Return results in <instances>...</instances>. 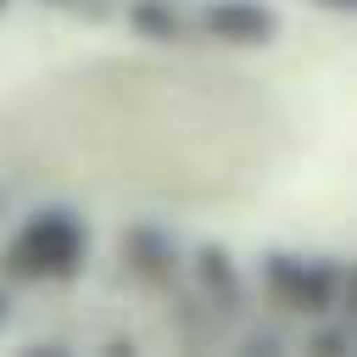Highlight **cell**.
I'll use <instances>...</instances> for the list:
<instances>
[{
	"mask_svg": "<svg viewBox=\"0 0 357 357\" xmlns=\"http://www.w3.org/2000/svg\"><path fill=\"white\" fill-rule=\"evenodd\" d=\"M0 6H6V0H0Z\"/></svg>",
	"mask_w": 357,
	"mask_h": 357,
	"instance_id": "52a82bcc",
	"label": "cell"
},
{
	"mask_svg": "<svg viewBox=\"0 0 357 357\" xmlns=\"http://www.w3.org/2000/svg\"><path fill=\"white\" fill-rule=\"evenodd\" d=\"M318 6H329V11H351V0H318Z\"/></svg>",
	"mask_w": 357,
	"mask_h": 357,
	"instance_id": "5b68a950",
	"label": "cell"
},
{
	"mask_svg": "<svg viewBox=\"0 0 357 357\" xmlns=\"http://www.w3.org/2000/svg\"><path fill=\"white\" fill-rule=\"evenodd\" d=\"M84 245H89V234H84V223H78L73 206H39L11 234L0 268L11 279H67L84 262Z\"/></svg>",
	"mask_w": 357,
	"mask_h": 357,
	"instance_id": "7a4b0ae2",
	"label": "cell"
},
{
	"mask_svg": "<svg viewBox=\"0 0 357 357\" xmlns=\"http://www.w3.org/2000/svg\"><path fill=\"white\" fill-rule=\"evenodd\" d=\"M268 279H273V290H279L290 307L318 312V307H329V296L340 290V262H296V257H273V262H268Z\"/></svg>",
	"mask_w": 357,
	"mask_h": 357,
	"instance_id": "3957f363",
	"label": "cell"
},
{
	"mask_svg": "<svg viewBox=\"0 0 357 357\" xmlns=\"http://www.w3.org/2000/svg\"><path fill=\"white\" fill-rule=\"evenodd\" d=\"M251 84L195 67H84L39 84L0 117V156L73 184L145 195H223L268 145Z\"/></svg>",
	"mask_w": 357,
	"mask_h": 357,
	"instance_id": "6da1fadb",
	"label": "cell"
},
{
	"mask_svg": "<svg viewBox=\"0 0 357 357\" xmlns=\"http://www.w3.org/2000/svg\"><path fill=\"white\" fill-rule=\"evenodd\" d=\"M6 312H11V296H6V290H0V324H6Z\"/></svg>",
	"mask_w": 357,
	"mask_h": 357,
	"instance_id": "8992f818",
	"label": "cell"
},
{
	"mask_svg": "<svg viewBox=\"0 0 357 357\" xmlns=\"http://www.w3.org/2000/svg\"><path fill=\"white\" fill-rule=\"evenodd\" d=\"M201 28H206L212 39H223V45H262V39H273L279 22H273V11L257 6V0H206Z\"/></svg>",
	"mask_w": 357,
	"mask_h": 357,
	"instance_id": "277c9868",
	"label": "cell"
}]
</instances>
